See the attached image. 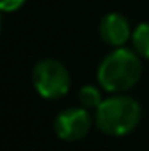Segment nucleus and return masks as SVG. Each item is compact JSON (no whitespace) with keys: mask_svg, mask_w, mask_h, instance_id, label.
Segmentation results:
<instances>
[{"mask_svg":"<svg viewBox=\"0 0 149 151\" xmlns=\"http://www.w3.org/2000/svg\"><path fill=\"white\" fill-rule=\"evenodd\" d=\"M142 74V63L139 56L126 49L117 47L111 51L98 67V83L104 90L111 93H121L125 90H130Z\"/></svg>","mask_w":149,"mask_h":151,"instance_id":"nucleus-1","label":"nucleus"},{"mask_svg":"<svg viewBox=\"0 0 149 151\" xmlns=\"http://www.w3.org/2000/svg\"><path fill=\"white\" fill-rule=\"evenodd\" d=\"M130 35H132L130 25H128L126 18L119 12H111V14L104 16V19L100 21V37L109 46L121 47L123 44H126Z\"/></svg>","mask_w":149,"mask_h":151,"instance_id":"nucleus-5","label":"nucleus"},{"mask_svg":"<svg viewBox=\"0 0 149 151\" xmlns=\"http://www.w3.org/2000/svg\"><path fill=\"white\" fill-rule=\"evenodd\" d=\"M32 81L39 95L49 100L67 95L70 88V76L67 67L53 58H46L35 63L32 70Z\"/></svg>","mask_w":149,"mask_h":151,"instance_id":"nucleus-3","label":"nucleus"},{"mask_svg":"<svg viewBox=\"0 0 149 151\" xmlns=\"http://www.w3.org/2000/svg\"><path fill=\"white\" fill-rule=\"evenodd\" d=\"M140 106L135 99L128 95H114L111 99L102 100L97 107V127L105 135H126L133 132V128L140 121Z\"/></svg>","mask_w":149,"mask_h":151,"instance_id":"nucleus-2","label":"nucleus"},{"mask_svg":"<svg viewBox=\"0 0 149 151\" xmlns=\"http://www.w3.org/2000/svg\"><path fill=\"white\" fill-rule=\"evenodd\" d=\"M91 128V116L84 107L65 109L54 119V132L63 141H79L88 135Z\"/></svg>","mask_w":149,"mask_h":151,"instance_id":"nucleus-4","label":"nucleus"},{"mask_svg":"<svg viewBox=\"0 0 149 151\" xmlns=\"http://www.w3.org/2000/svg\"><path fill=\"white\" fill-rule=\"evenodd\" d=\"M23 4L25 0H0V9L4 12H12V11H18Z\"/></svg>","mask_w":149,"mask_h":151,"instance_id":"nucleus-8","label":"nucleus"},{"mask_svg":"<svg viewBox=\"0 0 149 151\" xmlns=\"http://www.w3.org/2000/svg\"><path fill=\"white\" fill-rule=\"evenodd\" d=\"M132 40H133V47L135 51L142 56L149 60V23H142L139 25L133 34H132Z\"/></svg>","mask_w":149,"mask_h":151,"instance_id":"nucleus-6","label":"nucleus"},{"mask_svg":"<svg viewBox=\"0 0 149 151\" xmlns=\"http://www.w3.org/2000/svg\"><path fill=\"white\" fill-rule=\"evenodd\" d=\"M79 102L86 109H97L102 104V97H100L98 88H95V86H82L79 90Z\"/></svg>","mask_w":149,"mask_h":151,"instance_id":"nucleus-7","label":"nucleus"}]
</instances>
